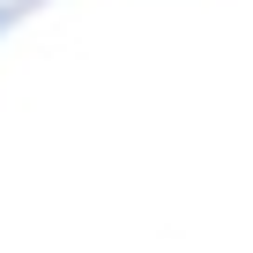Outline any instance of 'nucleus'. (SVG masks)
<instances>
[{
	"instance_id": "obj_1",
	"label": "nucleus",
	"mask_w": 253,
	"mask_h": 253,
	"mask_svg": "<svg viewBox=\"0 0 253 253\" xmlns=\"http://www.w3.org/2000/svg\"><path fill=\"white\" fill-rule=\"evenodd\" d=\"M30 8H38V0H0V30H8V23H23Z\"/></svg>"
}]
</instances>
